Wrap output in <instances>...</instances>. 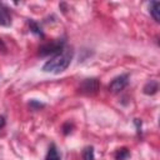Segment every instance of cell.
<instances>
[{"label": "cell", "mask_w": 160, "mask_h": 160, "mask_svg": "<svg viewBox=\"0 0 160 160\" xmlns=\"http://www.w3.org/2000/svg\"><path fill=\"white\" fill-rule=\"evenodd\" d=\"M72 59V50L71 49H64L61 52L54 55L50 60H48L42 65L44 72H51V74H60L68 69Z\"/></svg>", "instance_id": "cell-1"}, {"label": "cell", "mask_w": 160, "mask_h": 160, "mask_svg": "<svg viewBox=\"0 0 160 160\" xmlns=\"http://www.w3.org/2000/svg\"><path fill=\"white\" fill-rule=\"evenodd\" d=\"M29 108H30L31 110H39V109L44 108V104H42V102L36 101L35 99H32V100H30V101H29Z\"/></svg>", "instance_id": "cell-12"}, {"label": "cell", "mask_w": 160, "mask_h": 160, "mask_svg": "<svg viewBox=\"0 0 160 160\" xmlns=\"http://www.w3.org/2000/svg\"><path fill=\"white\" fill-rule=\"evenodd\" d=\"M94 148L92 146H86L82 150V160H94Z\"/></svg>", "instance_id": "cell-11"}, {"label": "cell", "mask_w": 160, "mask_h": 160, "mask_svg": "<svg viewBox=\"0 0 160 160\" xmlns=\"http://www.w3.org/2000/svg\"><path fill=\"white\" fill-rule=\"evenodd\" d=\"M45 160H60V155H59V152H58V149H56L55 144H51V145L49 146Z\"/></svg>", "instance_id": "cell-8"}, {"label": "cell", "mask_w": 160, "mask_h": 160, "mask_svg": "<svg viewBox=\"0 0 160 160\" xmlns=\"http://www.w3.org/2000/svg\"><path fill=\"white\" fill-rule=\"evenodd\" d=\"M64 45H65V40L62 39H58L50 42H46L44 45H41L39 48L38 54L40 56H49V55H56L59 52H61L64 50Z\"/></svg>", "instance_id": "cell-2"}, {"label": "cell", "mask_w": 160, "mask_h": 160, "mask_svg": "<svg viewBox=\"0 0 160 160\" xmlns=\"http://www.w3.org/2000/svg\"><path fill=\"white\" fill-rule=\"evenodd\" d=\"M29 26H30V30H31V32H34L35 35H39V36H44V32H42V30H41V28H40V25L36 22V21H34L32 19H30L29 20Z\"/></svg>", "instance_id": "cell-10"}, {"label": "cell", "mask_w": 160, "mask_h": 160, "mask_svg": "<svg viewBox=\"0 0 160 160\" xmlns=\"http://www.w3.org/2000/svg\"><path fill=\"white\" fill-rule=\"evenodd\" d=\"M0 25L10 26L11 25V14L6 5L0 4Z\"/></svg>", "instance_id": "cell-5"}, {"label": "cell", "mask_w": 160, "mask_h": 160, "mask_svg": "<svg viewBox=\"0 0 160 160\" xmlns=\"http://www.w3.org/2000/svg\"><path fill=\"white\" fill-rule=\"evenodd\" d=\"M149 11L155 21H160V2L159 1H151L149 5Z\"/></svg>", "instance_id": "cell-7"}, {"label": "cell", "mask_w": 160, "mask_h": 160, "mask_svg": "<svg viewBox=\"0 0 160 160\" xmlns=\"http://www.w3.org/2000/svg\"><path fill=\"white\" fill-rule=\"evenodd\" d=\"M134 122H135V125H136V131H138V134H141V121L139 120V119H135L134 120Z\"/></svg>", "instance_id": "cell-14"}, {"label": "cell", "mask_w": 160, "mask_h": 160, "mask_svg": "<svg viewBox=\"0 0 160 160\" xmlns=\"http://www.w3.org/2000/svg\"><path fill=\"white\" fill-rule=\"evenodd\" d=\"M100 88V82L96 78H89V79H84L80 85H79V91L81 94L85 95H92L96 94L98 90Z\"/></svg>", "instance_id": "cell-3"}, {"label": "cell", "mask_w": 160, "mask_h": 160, "mask_svg": "<svg viewBox=\"0 0 160 160\" xmlns=\"http://www.w3.org/2000/svg\"><path fill=\"white\" fill-rule=\"evenodd\" d=\"M5 126V118L2 115H0V130Z\"/></svg>", "instance_id": "cell-15"}, {"label": "cell", "mask_w": 160, "mask_h": 160, "mask_svg": "<svg viewBox=\"0 0 160 160\" xmlns=\"http://www.w3.org/2000/svg\"><path fill=\"white\" fill-rule=\"evenodd\" d=\"M158 90H159V84H158L156 80H150V81H148V82L145 84L144 89H142L144 94H146V95H154V94L158 92Z\"/></svg>", "instance_id": "cell-6"}, {"label": "cell", "mask_w": 160, "mask_h": 160, "mask_svg": "<svg viewBox=\"0 0 160 160\" xmlns=\"http://www.w3.org/2000/svg\"><path fill=\"white\" fill-rule=\"evenodd\" d=\"M71 129H72V125H71L70 122H65V124L62 125V132H64V135L70 134V132H71Z\"/></svg>", "instance_id": "cell-13"}, {"label": "cell", "mask_w": 160, "mask_h": 160, "mask_svg": "<svg viewBox=\"0 0 160 160\" xmlns=\"http://www.w3.org/2000/svg\"><path fill=\"white\" fill-rule=\"evenodd\" d=\"M130 156V151L128 148H120L115 152V160H128Z\"/></svg>", "instance_id": "cell-9"}, {"label": "cell", "mask_w": 160, "mask_h": 160, "mask_svg": "<svg viewBox=\"0 0 160 160\" xmlns=\"http://www.w3.org/2000/svg\"><path fill=\"white\" fill-rule=\"evenodd\" d=\"M129 82V75L128 74H122V75H119L116 76L109 85V90L111 92H119L121 91Z\"/></svg>", "instance_id": "cell-4"}]
</instances>
